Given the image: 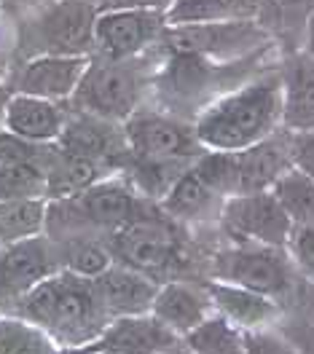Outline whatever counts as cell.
Returning a JSON list of instances; mask_svg holds the SVG:
<instances>
[{
	"label": "cell",
	"mask_w": 314,
	"mask_h": 354,
	"mask_svg": "<svg viewBox=\"0 0 314 354\" xmlns=\"http://www.w3.org/2000/svg\"><path fill=\"white\" fill-rule=\"evenodd\" d=\"M57 148L65 153L100 161L108 169H113V164L124 167V158H129V145L121 124L78 111H70L68 124L57 140Z\"/></svg>",
	"instance_id": "cell-12"
},
{
	"label": "cell",
	"mask_w": 314,
	"mask_h": 354,
	"mask_svg": "<svg viewBox=\"0 0 314 354\" xmlns=\"http://www.w3.org/2000/svg\"><path fill=\"white\" fill-rule=\"evenodd\" d=\"M223 201V196H218L202 177L196 175V169L191 164L161 196V212L175 223H204L212 218L221 221Z\"/></svg>",
	"instance_id": "cell-21"
},
{
	"label": "cell",
	"mask_w": 314,
	"mask_h": 354,
	"mask_svg": "<svg viewBox=\"0 0 314 354\" xmlns=\"http://www.w3.org/2000/svg\"><path fill=\"white\" fill-rule=\"evenodd\" d=\"M288 255L295 263L301 279H309L314 285V223L309 225H293V234L288 239Z\"/></svg>",
	"instance_id": "cell-32"
},
{
	"label": "cell",
	"mask_w": 314,
	"mask_h": 354,
	"mask_svg": "<svg viewBox=\"0 0 314 354\" xmlns=\"http://www.w3.org/2000/svg\"><path fill=\"white\" fill-rule=\"evenodd\" d=\"M59 252V263L73 274L81 277H100L105 268L113 266V255L108 250V242L100 236H78V239H65V242H54Z\"/></svg>",
	"instance_id": "cell-26"
},
{
	"label": "cell",
	"mask_w": 314,
	"mask_h": 354,
	"mask_svg": "<svg viewBox=\"0 0 314 354\" xmlns=\"http://www.w3.org/2000/svg\"><path fill=\"white\" fill-rule=\"evenodd\" d=\"M172 223L175 221L148 212L140 221L129 223L127 228L111 234L105 242L113 255V263L145 271L154 279L172 274L183 266V242L175 234Z\"/></svg>",
	"instance_id": "cell-5"
},
{
	"label": "cell",
	"mask_w": 314,
	"mask_h": 354,
	"mask_svg": "<svg viewBox=\"0 0 314 354\" xmlns=\"http://www.w3.org/2000/svg\"><path fill=\"white\" fill-rule=\"evenodd\" d=\"M261 0H169L164 19L167 27H191V24L245 22L258 19Z\"/></svg>",
	"instance_id": "cell-22"
},
{
	"label": "cell",
	"mask_w": 314,
	"mask_h": 354,
	"mask_svg": "<svg viewBox=\"0 0 314 354\" xmlns=\"http://www.w3.org/2000/svg\"><path fill=\"white\" fill-rule=\"evenodd\" d=\"M282 127V78L261 75L204 108L194 129L204 151H245Z\"/></svg>",
	"instance_id": "cell-2"
},
{
	"label": "cell",
	"mask_w": 314,
	"mask_h": 354,
	"mask_svg": "<svg viewBox=\"0 0 314 354\" xmlns=\"http://www.w3.org/2000/svg\"><path fill=\"white\" fill-rule=\"evenodd\" d=\"M54 151V142L51 145H41V142H30L19 134L8 132L6 127H0V164H41L46 167L48 156Z\"/></svg>",
	"instance_id": "cell-31"
},
{
	"label": "cell",
	"mask_w": 314,
	"mask_h": 354,
	"mask_svg": "<svg viewBox=\"0 0 314 354\" xmlns=\"http://www.w3.org/2000/svg\"><path fill=\"white\" fill-rule=\"evenodd\" d=\"M271 194L282 204L285 215L293 225H309L314 223V180L298 172L295 167L288 169L271 188Z\"/></svg>",
	"instance_id": "cell-27"
},
{
	"label": "cell",
	"mask_w": 314,
	"mask_h": 354,
	"mask_svg": "<svg viewBox=\"0 0 314 354\" xmlns=\"http://www.w3.org/2000/svg\"><path fill=\"white\" fill-rule=\"evenodd\" d=\"M11 91H14V88L0 86V118H3V108H6V102H8V97H11Z\"/></svg>",
	"instance_id": "cell-38"
},
{
	"label": "cell",
	"mask_w": 314,
	"mask_h": 354,
	"mask_svg": "<svg viewBox=\"0 0 314 354\" xmlns=\"http://www.w3.org/2000/svg\"><path fill=\"white\" fill-rule=\"evenodd\" d=\"M91 57H65V54H41L19 70L14 91L41 97L51 102H70L81 84Z\"/></svg>",
	"instance_id": "cell-14"
},
{
	"label": "cell",
	"mask_w": 314,
	"mask_h": 354,
	"mask_svg": "<svg viewBox=\"0 0 314 354\" xmlns=\"http://www.w3.org/2000/svg\"><path fill=\"white\" fill-rule=\"evenodd\" d=\"M145 70L142 62L132 59H91L75 94L70 97L73 111L89 113L113 124H124L142 108Z\"/></svg>",
	"instance_id": "cell-4"
},
{
	"label": "cell",
	"mask_w": 314,
	"mask_h": 354,
	"mask_svg": "<svg viewBox=\"0 0 314 354\" xmlns=\"http://www.w3.org/2000/svg\"><path fill=\"white\" fill-rule=\"evenodd\" d=\"M97 6L89 0H57L38 19V41L44 54L91 57L94 51V22Z\"/></svg>",
	"instance_id": "cell-11"
},
{
	"label": "cell",
	"mask_w": 314,
	"mask_h": 354,
	"mask_svg": "<svg viewBox=\"0 0 314 354\" xmlns=\"http://www.w3.org/2000/svg\"><path fill=\"white\" fill-rule=\"evenodd\" d=\"M290 156L293 167L314 180V129L290 132Z\"/></svg>",
	"instance_id": "cell-35"
},
{
	"label": "cell",
	"mask_w": 314,
	"mask_h": 354,
	"mask_svg": "<svg viewBox=\"0 0 314 354\" xmlns=\"http://www.w3.org/2000/svg\"><path fill=\"white\" fill-rule=\"evenodd\" d=\"M210 279L239 285L285 304L301 282V274L285 247L231 242L210 258Z\"/></svg>",
	"instance_id": "cell-3"
},
{
	"label": "cell",
	"mask_w": 314,
	"mask_h": 354,
	"mask_svg": "<svg viewBox=\"0 0 314 354\" xmlns=\"http://www.w3.org/2000/svg\"><path fill=\"white\" fill-rule=\"evenodd\" d=\"M215 311L207 282H194V279H167L158 285V292L154 298L151 314L158 317L169 330H175L183 338L196 325Z\"/></svg>",
	"instance_id": "cell-16"
},
{
	"label": "cell",
	"mask_w": 314,
	"mask_h": 354,
	"mask_svg": "<svg viewBox=\"0 0 314 354\" xmlns=\"http://www.w3.org/2000/svg\"><path fill=\"white\" fill-rule=\"evenodd\" d=\"M68 115L70 111H65L62 102H51V100L11 91V97L3 108L0 127H6L8 132L19 134L30 142L51 145L59 140V134L68 124Z\"/></svg>",
	"instance_id": "cell-17"
},
{
	"label": "cell",
	"mask_w": 314,
	"mask_h": 354,
	"mask_svg": "<svg viewBox=\"0 0 314 354\" xmlns=\"http://www.w3.org/2000/svg\"><path fill=\"white\" fill-rule=\"evenodd\" d=\"M129 156L137 161H196L204 153L194 124L167 111H135L124 124Z\"/></svg>",
	"instance_id": "cell-6"
},
{
	"label": "cell",
	"mask_w": 314,
	"mask_h": 354,
	"mask_svg": "<svg viewBox=\"0 0 314 354\" xmlns=\"http://www.w3.org/2000/svg\"><path fill=\"white\" fill-rule=\"evenodd\" d=\"M0 354H65L38 325L17 314L0 317Z\"/></svg>",
	"instance_id": "cell-28"
},
{
	"label": "cell",
	"mask_w": 314,
	"mask_h": 354,
	"mask_svg": "<svg viewBox=\"0 0 314 354\" xmlns=\"http://www.w3.org/2000/svg\"><path fill=\"white\" fill-rule=\"evenodd\" d=\"M194 354H247V333L212 311L202 325L183 335Z\"/></svg>",
	"instance_id": "cell-24"
},
{
	"label": "cell",
	"mask_w": 314,
	"mask_h": 354,
	"mask_svg": "<svg viewBox=\"0 0 314 354\" xmlns=\"http://www.w3.org/2000/svg\"><path fill=\"white\" fill-rule=\"evenodd\" d=\"M46 199L0 201V250L11 242L44 234Z\"/></svg>",
	"instance_id": "cell-25"
},
{
	"label": "cell",
	"mask_w": 314,
	"mask_h": 354,
	"mask_svg": "<svg viewBox=\"0 0 314 354\" xmlns=\"http://www.w3.org/2000/svg\"><path fill=\"white\" fill-rule=\"evenodd\" d=\"M65 354H108V352H65Z\"/></svg>",
	"instance_id": "cell-40"
},
{
	"label": "cell",
	"mask_w": 314,
	"mask_h": 354,
	"mask_svg": "<svg viewBox=\"0 0 314 354\" xmlns=\"http://www.w3.org/2000/svg\"><path fill=\"white\" fill-rule=\"evenodd\" d=\"M46 199V169L41 164H0V201Z\"/></svg>",
	"instance_id": "cell-29"
},
{
	"label": "cell",
	"mask_w": 314,
	"mask_h": 354,
	"mask_svg": "<svg viewBox=\"0 0 314 354\" xmlns=\"http://www.w3.org/2000/svg\"><path fill=\"white\" fill-rule=\"evenodd\" d=\"M175 330H169L151 311L132 317H113L108 328L100 333L89 346L73 352H108V354H161L180 344Z\"/></svg>",
	"instance_id": "cell-13"
},
{
	"label": "cell",
	"mask_w": 314,
	"mask_h": 354,
	"mask_svg": "<svg viewBox=\"0 0 314 354\" xmlns=\"http://www.w3.org/2000/svg\"><path fill=\"white\" fill-rule=\"evenodd\" d=\"M164 11L145 6H121L97 14L94 48L102 59H132L164 35Z\"/></svg>",
	"instance_id": "cell-9"
},
{
	"label": "cell",
	"mask_w": 314,
	"mask_h": 354,
	"mask_svg": "<svg viewBox=\"0 0 314 354\" xmlns=\"http://www.w3.org/2000/svg\"><path fill=\"white\" fill-rule=\"evenodd\" d=\"M62 268L57 244L46 234L11 242L0 250V317L14 314L27 292Z\"/></svg>",
	"instance_id": "cell-7"
},
{
	"label": "cell",
	"mask_w": 314,
	"mask_h": 354,
	"mask_svg": "<svg viewBox=\"0 0 314 354\" xmlns=\"http://www.w3.org/2000/svg\"><path fill=\"white\" fill-rule=\"evenodd\" d=\"M94 282H97L100 298L111 314V319L151 311L158 285H161L158 279L148 277L145 271H137V268H129L124 263H113L100 277H94Z\"/></svg>",
	"instance_id": "cell-19"
},
{
	"label": "cell",
	"mask_w": 314,
	"mask_h": 354,
	"mask_svg": "<svg viewBox=\"0 0 314 354\" xmlns=\"http://www.w3.org/2000/svg\"><path fill=\"white\" fill-rule=\"evenodd\" d=\"M247 354H301V352L293 346V341L279 328H269V330L247 333Z\"/></svg>",
	"instance_id": "cell-34"
},
{
	"label": "cell",
	"mask_w": 314,
	"mask_h": 354,
	"mask_svg": "<svg viewBox=\"0 0 314 354\" xmlns=\"http://www.w3.org/2000/svg\"><path fill=\"white\" fill-rule=\"evenodd\" d=\"M277 328L290 338L293 346L301 354H314V306L295 311L293 317L282 314V319H279Z\"/></svg>",
	"instance_id": "cell-33"
},
{
	"label": "cell",
	"mask_w": 314,
	"mask_h": 354,
	"mask_svg": "<svg viewBox=\"0 0 314 354\" xmlns=\"http://www.w3.org/2000/svg\"><path fill=\"white\" fill-rule=\"evenodd\" d=\"M194 169L223 199L234 196L239 191L237 188V180H239V175H237V153H228V151H204L194 161Z\"/></svg>",
	"instance_id": "cell-30"
},
{
	"label": "cell",
	"mask_w": 314,
	"mask_h": 354,
	"mask_svg": "<svg viewBox=\"0 0 314 354\" xmlns=\"http://www.w3.org/2000/svg\"><path fill=\"white\" fill-rule=\"evenodd\" d=\"M161 354H194L188 346H185V341H180V344H175V346H169V349H164Z\"/></svg>",
	"instance_id": "cell-37"
},
{
	"label": "cell",
	"mask_w": 314,
	"mask_h": 354,
	"mask_svg": "<svg viewBox=\"0 0 314 354\" xmlns=\"http://www.w3.org/2000/svg\"><path fill=\"white\" fill-rule=\"evenodd\" d=\"M14 314L38 325L62 352L89 346L111 322L97 282L68 268H59L27 292Z\"/></svg>",
	"instance_id": "cell-1"
},
{
	"label": "cell",
	"mask_w": 314,
	"mask_h": 354,
	"mask_svg": "<svg viewBox=\"0 0 314 354\" xmlns=\"http://www.w3.org/2000/svg\"><path fill=\"white\" fill-rule=\"evenodd\" d=\"M167 41L175 54H199V57H242L266 41V30L255 19L218 24H191V27H167Z\"/></svg>",
	"instance_id": "cell-10"
},
{
	"label": "cell",
	"mask_w": 314,
	"mask_h": 354,
	"mask_svg": "<svg viewBox=\"0 0 314 354\" xmlns=\"http://www.w3.org/2000/svg\"><path fill=\"white\" fill-rule=\"evenodd\" d=\"M46 199H65V196H75L81 191H86L89 185H94L97 180L113 175V169H108L100 161L91 158H81V156L65 153L57 148L46 161Z\"/></svg>",
	"instance_id": "cell-23"
},
{
	"label": "cell",
	"mask_w": 314,
	"mask_h": 354,
	"mask_svg": "<svg viewBox=\"0 0 314 354\" xmlns=\"http://www.w3.org/2000/svg\"><path fill=\"white\" fill-rule=\"evenodd\" d=\"M221 225L231 242L288 247L293 223L271 191L234 194L223 201Z\"/></svg>",
	"instance_id": "cell-8"
},
{
	"label": "cell",
	"mask_w": 314,
	"mask_h": 354,
	"mask_svg": "<svg viewBox=\"0 0 314 354\" xmlns=\"http://www.w3.org/2000/svg\"><path fill=\"white\" fill-rule=\"evenodd\" d=\"M304 51L314 57V8L306 17V27H304Z\"/></svg>",
	"instance_id": "cell-36"
},
{
	"label": "cell",
	"mask_w": 314,
	"mask_h": 354,
	"mask_svg": "<svg viewBox=\"0 0 314 354\" xmlns=\"http://www.w3.org/2000/svg\"><path fill=\"white\" fill-rule=\"evenodd\" d=\"M207 290H210L215 311L245 333L277 328L282 314H285L279 301H274L269 295H261V292H252L247 288H239V285L210 279Z\"/></svg>",
	"instance_id": "cell-18"
},
{
	"label": "cell",
	"mask_w": 314,
	"mask_h": 354,
	"mask_svg": "<svg viewBox=\"0 0 314 354\" xmlns=\"http://www.w3.org/2000/svg\"><path fill=\"white\" fill-rule=\"evenodd\" d=\"M3 81H6V65H3V59H0V86H3Z\"/></svg>",
	"instance_id": "cell-39"
},
{
	"label": "cell",
	"mask_w": 314,
	"mask_h": 354,
	"mask_svg": "<svg viewBox=\"0 0 314 354\" xmlns=\"http://www.w3.org/2000/svg\"><path fill=\"white\" fill-rule=\"evenodd\" d=\"M282 78V127L290 132L314 129V57L304 48L295 51L285 67Z\"/></svg>",
	"instance_id": "cell-20"
},
{
	"label": "cell",
	"mask_w": 314,
	"mask_h": 354,
	"mask_svg": "<svg viewBox=\"0 0 314 354\" xmlns=\"http://www.w3.org/2000/svg\"><path fill=\"white\" fill-rule=\"evenodd\" d=\"M293 169L290 156V129L279 127L266 140L250 145L245 151H237V194H255L271 191L274 183Z\"/></svg>",
	"instance_id": "cell-15"
}]
</instances>
